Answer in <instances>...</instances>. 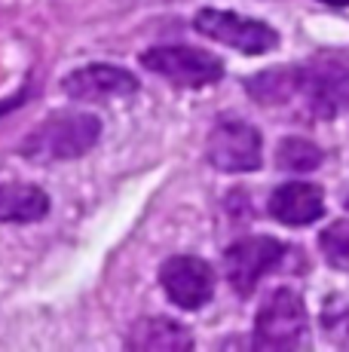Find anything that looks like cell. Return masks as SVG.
Instances as JSON below:
<instances>
[{
  "label": "cell",
  "instance_id": "1",
  "mask_svg": "<svg viewBox=\"0 0 349 352\" xmlns=\"http://www.w3.org/2000/svg\"><path fill=\"white\" fill-rule=\"evenodd\" d=\"M245 92L260 107H297L300 117L331 120L349 113V65L315 58L304 65L270 67L245 80Z\"/></svg>",
  "mask_w": 349,
  "mask_h": 352
},
{
  "label": "cell",
  "instance_id": "2",
  "mask_svg": "<svg viewBox=\"0 0 349 352\" xmlns=\"http://www.w3.org/2000/svg\"><path fill=\"white\" fill-rule=\"evenodd\" d=\"M102 138V120L83 111H58L37 123L22 141L19 153L31 162H68L80 160Z\"/></svg>",
  "mask_w": 349,
  "mask_h": 352
},
{
  "label": "cell",
  "instance_id": "3",
  "mask_svg": "<svg viewBox=\"0 0 349 352\" xmlns=\"http://www.w3.org/2000/svg\"><path fill=\"white\" fill-rule=\"evenodd\" d=\"M306 334V303L294 288L270 291L254 316V349H294Z\"/></svg>",
  "mask_w": 349,
  "mask_h": 352
},
{
  "label": "cell",
  "instance_id": "4",
  "mask_svg": "<svg viewBox=\"0 0 349 352\" xmlns=\"http://www.w3.org/2000/svg\"><path fill=\"white\" fill-rule=\"evenodd\" d=\"M141 65L178 89H205L224 77V62L199 46H150L141 52Z\"/></svg>",
  "mask_w": 349,
  "mask_h": 352
},
{
  "label": "cell",
  "instance_id": "5",
  "mask_svg": "<svg viewBox=\"0 0 349 352\" xmlns=\"http://www.w3.org/2000/svg\"><path fill=\"white\" fill-rule=\"evenodd\" d=\"M193 28L203 37H212L218 43L230 46V50L243 52V56H267L279 46V31L273 25L260 22V19L239 16L233 10H214L203 6L193 16Z\"/></svg>",
  "mask_w": 349,
  "mask_h": 352
},
{
  "label": "cell",
  "instance_id": "6",
  "mask_svg": "<svg viewBox=\"0 0 349 352\" xmlns=\"http://www.w3.org/2000/svg\"><path fill=\"white\" fill-rule=\"evenodd\" d=\"M205 160L224 175L258 172L264 160V138L245 120H221L205 141Z\"/></svg>",
  "mask_w": 349,
  "mask_h": 352
},
{
  "label": "cell",
  "instance_id": "7",
  "mask_svg": "<svg viewBox=\"0 0 349 352\" xmlns=\"http://www.w3.org/2000/svg\"><path fill=\"white\" fill-rule=\"evenodd\" d=\"M285 252V242L273 239V236H245V239L233 242L224 252V276L230 288L239 297H248L267 273L279 267Z\"/></svg>",
  "mask_w": 349,
  "mask_h": 352
},
{
  "label": "cell",
  "instance_id": "8",
  "mask_svg": "<svg viewBox=\"0 0 349 352\" xmlns=\"http://www.w3.org/2000/svg\"><path fill=\"white\" fill-rule=\"evenodd\" d=\"M159 285L174 307L203 309L214 294V270L196 254H174L159 267Z\"/></svg>",
  "mask_w": 349,
  "mask_h": 352
},
{
  "label": "cell",
  "instance_id": "9",
  "mask_svg": "<svg viewBox=\"0 0 349 352\" xmlns=\"http://www.w3.org/2000/svg\"><path fill=\"white\" fill-rule=\"evenodd\" d=\"M62 89L74 101H113V98H129L138 92V77L126 67L117 65H86L77 67L74 74L62 80Z\"/></svg>",
  "mask_w": 349,
  "mask_h": 352
},
{
  "label": "cell",
  "instance_id": "10",
  "mask_svg": "<svg viewBox=\"0 0 349 352\" xmlns=\"http://www.w3.org/2000/svg\"><path fill=\"white\" fill-rule=\"evenodd\" d=\"M270 218L285 227H310L325 214V193L310 181H288L270 193Z\"/></svg>",
  "mask_w": 349,
  "mask_h": 352
},
{
  "label": "cell",
  "instance_id": "11",
  "mask_svg": "<svg viewBox=\"0 0 349 352\" xmlns=\"http://www.w3.org/2000/svg\"><path fill=\"white\" fill-rule=\"evenodd\" d=\"M126 349H157V352H187L193 349V334L187 324L169 316H147L138 319L126 334Z\"/></svg>",
  "mask_w": 349,
  "mask_h": 352
},
{
  "label": "cell",
  "instance_id": "12",
  "mask_svg": "<svg viewBox=\"0 0 349 352\" xmlns=\"http://www.w3.org/2000/svg\"><path fill=\"white\" fill-rule=\"evenodd\" d=\"M49 214V196L37 184H0V224H34Z\"/></svg>",
  "mask_w": 349,
  "mask_h": 352
},
{
  "label": "cell",
  "instance_id": "13",
  "mask_svg": "<svg viewBox=\"0 0 349 352\" xmlns=\"http://www.w3.org/2000/svg\"><path fill=\"white\" fill-rule=\"evenodd\" d=\"M322 160H325V151L313 144L310 138H300V135L282 138L276 147V166L285 172H315Z\"/></svg>",
  "mask_w": 349,
  "mask_h": 352
},
{
  "label": "cell",
  "instance_id": "14",
  "mask_svg": "<svg viewBox=\"0 0 349 352\" xmlns=\"http://www.w3.org/2000/svg\"><path fill=\"white\" fill-rule=\"evenodd\" d=\"M319 248L340 270H349V221H334L319 233Z\"/></svg>",
  "mask_w": 349,
  "mask_h": 352
},
{
  "label": "cell",
  "instance_id": "15",
  "mask_svg": "<svg viewBox=\"0 0 349 352\" xmlns=\"http://www.w3.org/2000/svg\"><path fill=\"white\" fill-rule=\"evenodd\" d=\"M319 3H325V6H334V10H344V6H349V0H319Z\"/></svg>",
  "mask_w": 349,
  "mask_h": 352
},
{
  "label": "cell",
  "instance_id": "16",
  "mask_svg": "<svg viewBox=\"0 0 349 352\" xmlns=\"http://www.w3.org/2000/svg\"><path fill=\"white\" fill-rule=\"evenodd\" d=\"M346 208H349V196H346Z\"/></svg>",
  "mask_w": 349,
  "mask_h": 352
}]
</instances>
